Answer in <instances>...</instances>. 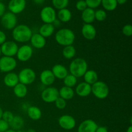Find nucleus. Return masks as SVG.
Masks as SVG:
<instances>
[{
  "label": "nucleus",
  "mask_w": 132,
  "mask_h": 132,
  "mask_svg": "<svg viewBox=\"0 0 132 132\" xmlns=\"http://www.w3.org/2000/svg\"><path fill=\"white\" fill-rule=\"evenodd\" d=\"M32 34V30L28 26L21 24L17 25L12 30V36L15 42L24 43L30 41Z\"/></svg>",
  "instance_id": "1"
},
{
  "label": "nucleus",
  "mask_w": 132,
  "mask_h": 132,
  "mask_svg": "<svg viewBox=\"0 0 132 132\" xmlns=\"http://www.w3.org/2000/svg\"><path fill=\"white\" fill-rule=\"evenodd\" d=\"M75 39L76 36L74 32L67 28L59 30L55 35V40L57 43L63 46L72 45L74 43Z\"/></svg>",
  "instance_id": "2"
},
{
  "label": "nucleus",
  "mask_w": 132,
  "mask_h": 132,
  "mask_svg": "<svg viewBox=\"0 0 132 132\" xmlns=\"http://www.w3.org/2000/svg\"><path fill=\"white\" fill-rule=\"evenodd\" d=\"M88 70V64L86 60L82 58H76L71 61L69 65V72L76 78L83 77Z\"/></svg>",
  "instance_id": "3"
},
{
  "label": "nucleus",
  "mask_w": 132,
  "mask_h": 132,
  "mask_svg": "<svg viewBox=\"0 0 132 132\" xmlns=\"http://www.w3.org/2000/svg\"><path fill=\"white\" fill-rule=\"evenodd\" d=\"M109 88L104 82L97 81L92 85V93L99 99H104L109 95Z\"/></svg>",
  "instance_id": "4"
},
{
  "label": "nucleus",
  "mask_w": 132,
  "mask_h": 132,
  "mask_svg": "<svg viewBox=\"0 0 132 132\" xmlns=\"http://www.w3.org/2000/svg\"><path fill=\"white\" fill-rule=\"evenodd\" d=\"M19 82L24 85H31L36 79V73L33 69L25 68L22 69L18 74Z\"/></svg>",
  "instance_id": "5"
},
{
  "label": "nucleus",
  "mask_w": 132,
  "mask_h": 132,
  "mask_svg": "<svg viewBox=\"0 0 132 132\" xmlns=\"http://www.w3.org/2000/svg\"><path fill=\"white\" fill-rule=\"evenodd\" d=\"M18 18L16 15L10 12L4 13L1 17V24L6 30H13L17 26Z\"/></svg>",
  "instance_id": "6"
},
{
  "label": "nucleus",
  "mask_w": 132,
  "mask_h": 132,
  "mask_svg": "<svg viewBox=\"0 0 132 132\" xmlns=\"http://www.w3.org/2000/svg\"><path fill=\"white\" fill-rule=\"evenodd\" d=\"M0 48L1 54H3V56L14 57V56L16 55L19 46L15 41H6L0 46Z\"/></svg>",
  "instance_id": "7"
},
{
  "label": "nucleus",
  "mask_w": 132,
  "mask_h": 132,
  "mask_svg": "<svg viewBox=\"0 0 132 132\" xmlns=\"http://www.w3.org/2000/svg\"><path fill=\"white\" fill-rule=\"evenodd\" d=\"M17 67V61L12 57L2 56L0 57V71L3 73L12 72Z\"/></svg>",
  "instance_id": "8"
},
{
  "label": "nucleus",
  "mask_w": 132,
  "mask_h": 132,
  "mask_svg": "<svg viewBox=\"0 0 132 132\" xmlns=\"http://www.w3.org/2000/svg\"><path fill=\"white\" fill-rule=\"evenodd\" d=\"M40 18L44 23L52 24L57 19V14L55 9L52 6H45L41 10Z\"/></svg>",
  "instance_id": "9"
},
{
  "label": "nucleus",
  "mask_w": 132,
  "mask_h": 132,
  "mask_svg": "<svg viewBox=\"0 0 132 132\" xmlns=\"http://www.w3.org/2000/svg\"><path fill=\"white\" fill-rule=\"evenodd\" d=\"M41 99L45 103H54L59 97V90L57 88L52 86H49L44 89L41 92Z\"/></svg>",
  "instance_id": "10"
},
{
  "label": "nucleus",
  "mask_w": 132,
  "mask_h": 132,
  "mask_svg": "<svg viewBox=\"0 0 132 132\" xmlns=\"http://www.w3.org/2000/svg\"><path fill=\"white\" fill-rule=\"evenodd\" d=\"M33 55V48L29 45H24L18 48L16 54L17 59L21 62L28 61Z\"/></svg>",
  "instance_id": "11"
},
{
  "label": "nucleus",
  "mask_w": 132,
  "mask_h": 132,
  "mask_svg": "<svg viewBox=\"0 0 132 132\" xmlns=\"http://www.w3.org/2000/svg\"><path fill=\"white\" fill-rule=\"evenodd\" d=\"M58 123L61 128L65 130H71L76 127V121L72 116L63 115L59 118Z\"/></svg>",
  "instance_id": "12"
},
{
  "label": "nucleus",
  "mask_w": 132,
  "mask_h": 132,
  "mask_svg": "<svg viewBox=\"0 0 132 132\" xmlns=\"http://www.w3.org/2000/svg\"><path fill=\"white\" fill-rule=\"evenodd\" d=\"M25 0H10L8 4V9L9 12L14 14H18L21 13L25 9Z\"/></svg>",
  "instance_id": "13"
},
{
  "label": "nucleus",
  "mask_w": 132,
  "mask_h": 132,
  "mask_svg": "<svg viewBox=\"0 0 132 132\" xmlns=\"http://www.w3.org/2000/svg\"><path fill=\"white\" fill-rule=\"evenodd\" d=\"M97 128V124L94 120L86 119L79 125L77 132H95Z\"/></svg>",
  "instance_id": "14"
},
{
  "label": "nucleus",
  "mask_w": 132,
  "mask_h": 132,
  "mask_svg": "<svg viewBox=\"0 0 132 132\" xmlns=\"http://www.w3.org/2000/svg\"><path fill=\"white\" fill-rule=\"evenodd\" d=\"M31 46L36 49L43 48L46 43V38L43 37L39 33L32 34L30 39Z\"/></svg>",
  "instance_id": "15"
},
{
  "label": "nucleus",
  "mask_w": 132,
  "mask_h": 132,
  "mask_svg": "<svg viewBox=\"0 0 132 132\" xmlns=\"http://www.w3.org/2000/svg\"><path fill=\"white\" fill-rule=\"evenodd\" d=\"M82 36L87 40H93L95 38L97 30L92 24H84L81 29Z\"/></svg>",
  "instance_id": "16"
},
{
  "label": "nucleus",
  "mask_w": 132,
  "mask_h": 132,
  "mask_svg": "<svg viewBox=\"0 0 132 132\" xmlns=\"http://www.w3.org/2000/svg\"><path fill=\"white\" fill-rule=\"evenodd\" d=\"M92 93V86L85 81L79 83L76 87V94L81 97H86Z\"/></svg>",
  "instance_id": "17"
},
{
  "label": "nucleus",
  "mask_w": 132,
  "mask_h": 132,
  "mask_svg": "<svg viewBox=\"0 0 132 132\" xmlns=\"http://www.w3.org/2000/svg\"><path fill=\"white\" fill-rule=\"evenodd\" d=\"M40 81L45 86H50L55 82V78L50 70H45L40 74Z\"/></svg>",
  "instance_id": "18"
},
{
  "label": "nucleus",
  "mask_w": 132,
  "mask_h": 132,
  "mask_svg": "<svg viewBox=\"0 0 132 132\" xmlns=\"http://www.w3.org/2000/svg\"><path fill=\"white\" fill-rule=\"evenodd\" d=\"M52 72L55 79H63L68 74V70L67 68L63 64H55L52 68Z\"/></svg>",
  "instance_id": "19"
},
{
  "label": "nucleus",
  "mask_w": 132,
  "mask_h": 132,
  "mask_svg": "<svg viewBox=\"0 0 132 132\" xmlns=\"http://www.w3.org/2000/svg\"><path fill=\"white\" fill-rule=\"evenodd\" d=\"M3 82L7 87L14 88L19 82L18 74L12 72L6 73L3 78Z\"/></svg>",
  "instance_id": "20"
},
{
  "label": "nucleus",
  "mask_w": 132,
  "mask_h": 132,
  "mask_svg": "<svg viewBox=\"0 0 132 132\" xmlns=\"http://www.w3.org/2000/svg\"><path fill=\"white\" fill-rule=\"evenodd\" d=\"M81 18L85 24H92L95 21V10L90 8H86L82 12Z\"/></svg>",
  "instance_id": "21"
},
{
  "label": "nucleus",
  "mask_w": 132,
  "mask_h": 132,
  "mask_svg": "<svg viewBox=\"0 0 132 132\" xmlns=\"http://www.w3.org/2000/svg\"><path fill=\"white\" fill-rule=\"evenodd\" d=\"M54 31H55V27L53 25V24L44 23L39 28V34L45 38H47L52 36L53 34L54 33Z\"/></svg>",
  "instance_id": "22"
},
{
  "label": "nucleus",
  "mask_w": 132,
  "mask_h": 132,
  "mask_svg": "<svg viewBox=\"0 0 132 132\" xmlns=\"http://www.w3.org/2000/svg\"><path fill=\"white\" fill-rule=\"evenodd\" d=\"M27 115L30 119L33 121H37L41 118L42 112L37 106H30L27 109Z\"/></svg>",
  "instance_id": "23"
},
{
  "label": "nucleus",
  "mask_w": 132,
  "mask_h": 132,
  "mask_svg": "<svg viewBox=\"0 0 132 132\" xmlns=\"http://www.w3.org/2000/svg\"><path fill=\"white\" fill-rule=\"evenodd\" d=\"M59 95L60 97L64 100H70L74 96L75 92L72 88L63 86L59 90Z\"/></svg>",
  "instance_id": "24"
},
{
  "label": "nucleus",
  "mask_w": 132,
  "mask_h": 132,
  "mask_svg": "<svg viewBox=\"0 0 132 132\" xmlns=\"http://www.w3.org/2000/svg\"><path fill=\"white\" fill-rule=\"evenodd\" d=\"M83 77L85 82L91 86L98 81L97 73L94 70H88L84 74Z\"/></svg>",
  "instance_id": "25"
},
{
  "label": "nucleus",
  "mask_w": 132,
  "mask_h": 132,
  "mask_svg": "<svg viewBox=\"0 0 132 132\" xmlns=\"http://www.w3.org/2000/svg\"><path fill=\"white\" fill-rule=\"evenodd\" d=\"M72 15L71 11L67 8L59 10L57 14L58 20L63 23H67V22L70 21L72 19Z\"/></svg>",
  "instance_id": "26"
},
{
  "label": "nucleus",
  "mask_w": 132,
  "mask_h": 132,
  "mask_svg": "<svg viewBox=\"0 0 132 132\" xmlns=\"http://www.w3.org/2000/svg\"><path fill=\"white\" fill-rule=\"evenodd\" d=\"M24 125V121L21 116H14L12 121L9 123V127H11L12 130L18 131L21 130Z\"/></svg>",
  "instance_id": "27"
},
{
  "label": "nucleus",
  "mask_w": 132,
  "mask_h": 132,
  "mask_svg": "<svg viewBox=\"0 0 132 132\" xmlns=\"http://www.w3.org/2000/svg\"><path fill=\"white\" fill-rule=\"evenodd\" d=\"M13 88L14 95L18 98L24 97L28 93V88L27 86L20 82L15 85Z\"/></svg>",
  "instance_id": "28"
},
{
  "label": "nucleus",
  "mask_w": 132,
  "mask_h": 132,
  "mask_svg": "<svg viewBox=\"0 0 132 132\" xmlns=\"http://www.w3.org/2000/svg\"><path fill=\"white\" fill-rule=\"evenodd\" d=\"M62 54L64 58L67 59H71L75 57L76 54V49L73 45L64 46L62 51Z\"/></svg>",
  "instance_id": "29"
},
{
  "label": "nucleus",
  "mask_w": 132,
  "mask_h": 132,
  "mask_svg": "<svg viewBox=\"0 0 132 132\" xmlns=\"http://www.w3.org/2000/svg\"><path fill=\"white\" fill-rule=\"evenodd\" d=\"M101 5L104 10L107 11H113L117 7V0H102Z\"/></svg>",
  "instance_id": "30"
},
{
  "label": "nucleus",
  "mask_w": 132,
  "mask_h": 132,
  "mask_svg": "<svg viewBox=\"0 0 132 132\" xmlns=\"http://www.w3.org/2000/svg\"><path fill=\"white\" fill-rule=\"evenodd\" d=\"M77 82V79L76 78L75 76L73 75L68 73L64 79H63V83H64V86H67V87L72 88L74 87Z\"/></svg>",
  "instance_id": "31"
},
{
  "label": "nucleus",
  "mask_w": 132,
  "mask_h": 132,
  "mask_svg": "<svg viewBox=\"0 0 132 132\" xmlns=\"http://www.w3.org/2000/svg\"><path fill=\"white\" fill-rule=\"evenodd\" d=\"M52 3L55 9L61 10L67 7L69 3V0H52Z\"/></svg>",
  "instance_id": "32"
},
{
  "label": "nucleus",
  "mask_w": 132,
  "mask_h": 132,
  "mask_svg": "<svg viewBox=\"0 0 132 132\" xmlns=\"http://www.w3.org/2000/svg\"><path fill=\"white\" fill-rule=\"evenodd\" d=\"M107 18L106 12L103 9H99V10L95 11V20L96 19L98 21H104Z\"/></svg>",
  "instance_id": "33"
},
{
  "label": "nucleus",
  "mask_w": 132,
  "mask_h": 132,
  "mask_svg": "<svg viewBox=\"0 0 132 132\" xmlns=\"http://www.w3.org/2000/svg\"><path fill=\"white\" fill-rule=\"evenodd\" d=\"M88 8L90 9H96L101 5L102 0H85Z\"/></svg>",
  "instance_id": "34"
},
{
  "label": "nucleus",
  "mask_w": 132,
  "mask_h": 132,
  "mask_svg": "<svg viewBox=\"0 0 132 132\" xmlns=\"http://www.w3.org/2000/svg\"><path fill=\"white\" fill-rule=\"evenodd\" d=\"M54 103H55L56 108L59 110H63L67 106V101L60 97H59Z\"/></svg>",
  "instance_id": "35"
},
{
  "label": "nucleus",
  "mask_w": 132,
  "mask_h": 132,
  "mask_svg": "<svg viewBox=\"0 0 132 132\" xmlns=\"http://www.w3.org/2000/svg\"><path fill=\"white\" fill-rule=\"evenodd\" d=\"M14 117V116L12 112H10V111H5V112H3V113L2 118L1 119L9 124L12 121Z\"/></svg>",
  "instance_id": "36"
},
{
  "label": "nucleus",
  "mask_w": 132,
  "mask_h": 132,
  "mask_svg": "<svg viewBox=\"0 0 132 132\" xmlns=\"http://www.w3.org/2000/svg\"><path fill=\"white\" fill-rule=\"evenodd\" d=\"M122 32L126 37H131L132 35V26L130 24H126L122 28Z\"/></svg>",
  "instance_id": "37"
},
{
  "label": "nucleus",
  "mask_w": 132,
  "mask_h": 132,
  "mask_svg": "<svg viewBox=\"0 0 132 132\" xmlns=\"http://www.w3.org/2000/svg\"><path fill=\"white\" fill-rule=\"evenodd\" d=\"M76 7L79 11L82 12L87 8L86 2L85 0H79L76 4Z\"/></svg>",
  "instance_id": "38"
},
{
  "label": "nucleus",
  "mask_w": 132,
  "mask_h": 132,
  "mask_svg": "<svg viewBox=\"0 0 132 132\" xmlns=\"http://www.w3.org/2000/svg\"><path fill=\"white\" fill-rule=\"evenodd\" d=\"M9 129V124L3 120L0 119V132H5Z\"/></svg>",
  "instance_id": "39"
},
{
  "label": "nucleus",
  "mask_w": 132,
  "mask_h": 132,
  "mask_svg": "<svg viewBox=\"0 0 132 132\" xmlns=\"http://www.w3.org/2000/svg\"><path fill=\"white\" fill-rule=\"evenodd\" d=\"M6 41V36L3 31L0 30V46Z\"/></svg>",
  "instance_id": "40"
},
{
  "label": "nucleus",
  "mask_w": 132,
  "mask_h": 132,
  "mask_svg": "<svg viewBox=\"0 0 132 132\" xmlns=\"http://www.w3.org/2000/svg\"><path fill=\"white\" fill-rule=\"evenodd\" d=\"M5 5H4L3 3L0 2V18L4 14V13L5 12Z\"/></svg>",
  "instance_id": "41"
},
{
  "label": "nucleus",
  "mask_w": 132,
  "mask_h": 132,
  "mask_svg": "<svg viewBox=\"0 0 132 132\" xmlns=\"http://www.w3.org/2000/svg\"><path fill=\"white\" fill-rule=\"evenodd\" d=\"M95 132H108V130L105 126H98Z\"/></svg>",
  "instance_id": "42"
},
{
  "label": "nucleus",
  "mask_w": 132,
  "mask_h": 132,
  "mask_svg": "<svg viewBox=\"0 0 132 132\" xmlns=\"http://www.w3.org/2000/svg\"><path fill=\"white\" fill-rule=\"evenodd\" d=\"M127 1V0H117V3L119 5H124Z\"/></svg>",
  "instance_id": "43"
},
{
  "label": "nucleus",
  "mask_w": 132,
  "mask_h": 132,
  "mask_svg": "<svg viewBox=\"0 0 132 132\" xmlns=\"http://www.w3.org/2000/svg\"><path fill=\"white\" fill-rule=\"evenodd\" d=\"M36 4H38V5H41V4L45 2V0H33Z\"/></svg>",
  "instance_id": "44"
},
{
  "label": "nucleus",
  "mask_w": 132,
  "mask_h": 132,
  "mask_svg": "<svg viewBox=\"0 0 132 132\" xmlns=\"http://www.w3.org/2000/svg\"><path fill=\"white\" fill-rule=\"evenodd\" d=\"M126 132H132V126L130 125L128 128L127 130H126Z\"/></svg>",
  "instance_id": "45"
},
{
  "label": "nucleus",
  "mask_w": 132,
  "mask_h": 132,
  "mask_svg": "<svg viewBox=\"0 0 132 132\" xmlns=\"http://www.w3.org/2000/svg\"><path fill=\"white\" fill-rule=\"evenodd\" d=\"M3 113V111L2 108H1V107H0V119H1L2 118Z\"/></svg>",
  "instance_id": "46"
},
{
  "label": "nucleus",
  "mask_w": 132,
  "mask_h": 132,
  "mask_svg": "<svg viewBox=\"0 0 132 132\" xmlns=\"http://www.w3.org/2000/svg\"><path fill=\"white\" fill-rule=\"evenodd\" d=\"M5 132H17V131L12 130V129H9V130H6V131H5Z\"/></svg>",
  "instance_id": "47"
},
{
  "label": "nucleus",
  "mask_w": 132,
  "mask_h": 132,
  "mask_svg": "<svg viewBox=\"0 0 132 132\" xmlns=\"http://www.w3.org/2000/svg\"><path fill=\"white\" fill-rule=\"evenodd\" d=\"M27 132H36V131H35L34 130V129H29V130H27V131H26Z\"/></svg>",
  "instance_id": "48"
},
{
  "label": "nucleus",
  "mask_w": 132,
  "mask_h": 132,
  "mask_svg": "<svg viewBox=\"0 0 132 132\" xmlns=\"http://www.w3.org/2000/svg\"><path fill=\"white\" fill-rule=\"evenodd\" d=\"M17 132H27V131H23V130H18V131H17Z\"/></svg>",
  "instance_id": "49"
},
{
  "label": "nucleus",
  "mask_w": 132,
  "mask_h": 132,
  "mask_svg": "<svg viewBox=\"0 0 132 132\" xmlns=\"http://www.w3.org/2000/svg\"><path fill=\"white\" fill-rule=\"evenodd\" d=\"M1 48H0V57H1Z\"/></svg>",
  "instance_id": "50"
},
{
  "label": "nucleus",
  "mask_w": 132,
  "mask_h": 132,
  "mask_svg": "<svg viewBox=\"0 0 132 132\" xmlns=\"http://www.w3.org/2000/svg\"><path fill=\"white\" fill-rule=\"evenodd\" d=\"M2 1H3V0H0V2H1Z\"/></svg>",
  "instance_id": "51"
},
{
  "label": "nucleus",
  "mask_w": 132,
  "mask_h": 132,
  "mask_svg": "<svg viewBox=\"0 0 132 132\" xmlns=\"http://www.w3.org/2000/svg\"><path fill=\"white\" fill-rule=\"evenodd\" d=\"M25 1H27V0H25Z\"/></svg>",
  "instance_id": "52"
}]
</instances>
